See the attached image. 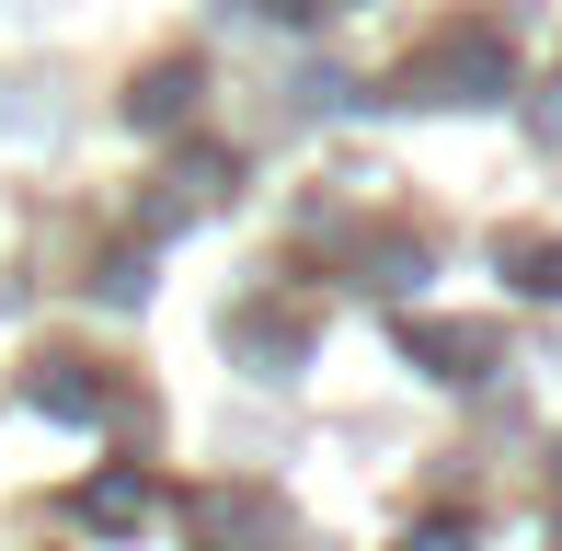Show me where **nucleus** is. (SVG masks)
Listing matches in <instances>:
<instances>
[{
  "label": "nucleus",
  "mask_w": 562,
  "mask_h": 551,
  "mask_svg": "<svg viewBox=\"0 0 562 551\" xmlns=\"http://www.w3.org/2000/svg\"><path fill=\"white\" fill-rule=\"evenodd\" d=\"M517 265H528V288H540V299H562V241H528Z\"/></svg>",
  "instance_id": "f257e3e1"
},
{
  "label": "nucleus",
  "mask_w": 562,
  "mask_h": 551,
  "mask_svg": "<svg viewBox=\"0 0 562 551\" xmlns=\"http://www.w3.org/2000/svg\"><path fill=\"white\" fill-rule=\"evenodd\" d=\"M414 551H471V540H459V529H425V540H414Z\"/></svg>",
  "instance_id": "f03ea898"
}]
</instances>
